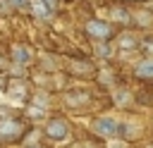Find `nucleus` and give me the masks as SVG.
<instances>
[{
	"mask_svg": "<svg viewBox=\"0 0 153 148\" xmlns=\"http://www.w3.org/2000/svg\"><path fill=\"white\" fill-rule=\"evenodd\" d=\"M136 131H139V127H134V124H120V129H117V134H124L127 138L134 136Z\"/></svg>",
	"mask_w": 153,
	"mask_h": 148,
	"instance_id": "nucleus-11",
	"label": "nucleus"
},
{
	"mask_svg": "<svg viewBox=\"0 0 153 148\" xmlns=\"http://www.w3.org/2000/svg\"><path fill=\"white\" fill-rule=\"evenodd\" d=\"M31 148H38V146H31Z\"/></svg>",
	"mask_w": 153,
	"mask_h": 148,
	"instance_id": "nucleus-21",
	"label": "nucleus"
},
{
	"mask_svg": "<svg viewBox=\"0 0 153 148\" xmlns=\"http://www.w3.org/2000/svg\"><path fill=\"white\" fill-rule=\"evenodd\" d=\"M110 148H127V143H122V141H112Z\"/></svg>",
	"mask_w": 153,
	"mask_h": 148,
	"instance_id": "nucleus-16",
	"label": "nucleus"
},
{
	"mask_svg": "<svg viewBox=\"0 0 153 148\" xmlns=\"http://www.w3.org/2000/svg\"><path fill=\"white\" fill-rule=\"evenodd\" d=\"M45 134H48L53 141H65V138L69 136V127H67V122H62V119H50L48 127H45Z\"/></svg>",
	"mask_w": 153,
	"mask_h": 148,
	"instance_id": "nucleus-3",
	"label": "nucleus"
},
{
	"mask_svg": "<svg viewBox=\"0 0 153 148\" xmlns=\"http://www.w3.org/2000/svg\"><path fill=\"white\" fill-rule=\"evenodd\" d=\"M120 48L122 50H136L139 48V38L134 33H122L120 36Z\"/></svg>",
	"mask_w": 153,
	"mask_h": 148,
	"instance_id": "nucleus-7",
	"label": "nucleus"
},
{
	"mask_svg": "<svg viewBox=\"0 0 153 148\" xmlns=\"http://www.w3.org/2000/svg\"><path fill=\"white\" fill-rule=\"evenodd\" d=\"M148 148H153V146H148Z\"/></svg>",
	"mask_w": 153,
	"mask_h": 148,
	"instance_id": "nucleus-22",
	"label": "nucleus"
},
{
	"mask_svg": "<svg viewBox=\"0 0 153 148\" xmlns=\"http://www.w3.org/2000/svg\"><path fill=\"white\" fill-rule=\"evenodd\" d=\"M110 14H112V19H117V21H124V24L131 19V14H129L124 7H112V12H110Z\"/></svg>",
	"mask_w": 153,
	"mask_h": 148,
	"instance_id": "nucleus-9",
	"label": "nucleus"
},
{
	"mask_svg": "<svg viewBox=\"0 0 153 148\" xmlns=\"http://www.w3.org/2000/svg\"><path fill=\"white\" fill-rule=\"evenodd\" d=\"M86 100H88L86 93H69V95H67V103H69V105H81V103H86Z\"/></svg>",
	"mask_w": 153,
	"mask_h": 148,
	"instance_id": "nucleus-10",
	"label": "nucleus"
},
{
	"mask_svg": "<svg viewBox=\"0 0 153 148\" xmlns=\"http://www.w3.org/2000/svg\"><path fill=\"white\" fill-rule=\"evenodd\" d=\"M117 129H120V122H117L115 117H98V119L93 122V131H96L98 136H105V138L117 136Z\"/></svg>",
	"mask_w": 153,
	"mask_h": 148,
	"instance_id": "nucleus-1",
	"label": "nucleus"
},
{
	"mask_svg": "<svg viewBox=\"0 0 153 148\" xmlns=\"http://www.w3.org/2000/svg\"><path fill=\"white\" fill-rule=\"evenodd\" d=\"M143 48H146V50L153 55V38H146V41H143Z\"/></svg>",
	"mask_w": 153,
	"mask_h": 148,
	"instance_id": "nucleus-15",
	"label": "nucleus"
},
{
	"mask_svg": "<svg viewBox=\"0 0 153 148\" xmlns=\"http://www.w3.org/2000/svg\"><path fill=\"white\" fill-rule=\"evenodd\" d=\"M134 19H139V24H141V26H151V21H153V17H151L148 12H136V14H134Z\"/></svg>",
	"mask_w": 153,
	"mask_h": 148,
	"instance_id": "nucleus-12",
	"label": "nucleus"
},
{
	"mask_svg": "<svg viewBox=\"0 0 153 148\" xmlns=\"http://www.w3.org/2000/svg\"><path fill=\"white\" fill-rule=\"evenodd\" d=\"M31 115H33V119H38V117L43 115V110H36V107H31Z\"/></svg>",
	"mask_w": 153,
	"mask_h": 148,
	"instance_id": "nucleus-18",
	"label": "nucleus"
},
{
	"mask_svg": "<svg viewBox=\"0 0 153 148\" xmlns=\"http://www.w3.org/2000/svg\"><path fill=\"white\" fill-rule=\"evenodd\" d=\"M29 5H31V12L38 19H48L55 12V0H31Z\"/></svg>",
	"mask_w": 153,
	"mask_h": 148,
	"instance_id": "nucleus-4",
	"label": "nucleus"
},
{
	"mask_svg": "<svg viewBox=\"0 0 153 148\" xmlns=\"http://www.w3.org/2000/svg\"><path fill=\"white\" fill-rule=\"evenodd\" d=\"M29 50L26 48H22V45H14L12 48V57H14V62H19V64H24V62H29Z\"/></svg>",
	"mask_w": 153,
	"mask_h": 148,
	"instance_id": "nucleus-8",
	"label": "nucleus"
},
{
	"mask_svg": "<svg viewBox=\"0 0 153 148\" xmlns=\"http://www.w3.org/2000/svg\"><path fill=\"white\" fill-rule=\"evenodd\" d=\"M14 7H26V0H10Z\"/></svg>",
	"mask_w": 153,
	"mask_h": 148,
	"instance_id": "nucleus-17",
	"label": "nucleus"
},
{
	"mask_svg": "<svg viewBox=\"0 0 153 148\" xmlns=\"http://www.w3.org/2000/svg\"><path fill=\"white\" fill-rule=\"evenodd\" d=\"M10 95L24 98V86H22V84H12V86H10Z\"/></svg>",
	"mask_w": 153,
	"mask_h": 148,
	"instance_id": "nucleus-13",
	"label": "nucleus"
},
{
	"mask_svg": "<svg viewBox=\"0 0 153 148\" xmlns=\"http://www.w3.org/2000/svg\"><path fill=\"white\" fill-rule=\"evenodd\" d=\"M0 84H2V76H0Z\"/></svg>",
	"mask_w": 153,
	"mask_h": 148,
	"instance_id": "nucleus-20",
	"label": "nucleus"
},
{
	"mask_svg": "<svg viewBox=\"0 0 153 148\" xmlns=\"http://www.w3.org/2000/svg\"><path fill=\"white\" fill-rule=\"evenodd\" d=\"M108 53H110V50H108L105 45H98V55H108Z\"/></svg>",
	"mask_w": 153,
	"mask_h": 148,
	"instance_id": "nucleus-19",
	"label": "nucleus"
},
{
	"mask_svg": "<svg viewBox=\"0 0 153 148\" xmlns=\"http://www.w3.org/2000/svg\"><path fill=\"white\" fill-rule=\"evenodd\" d=\"M19 134H22V124L19 122H14V119L0 122V136L2 138H17Z\"/></svg>",
	"mask_w": 153,
	"mask_h": 148,
	"instance_id": "nucleus-5",
	"label": "nucleus"
},
{
	"mask_svg": "<svg viewBox=\"0 0 153 148\" xmlns=\"http://www.w3.org/2000/svg\"><path fill=\"white\" fill-rule=\"evenodd\" d=\"M86 33H88V36H93L96 41H105V38H110L112 29H110V24H108V21H100V19H91V21L86 24Z\"/></svg>",
	"mask_w": 153,
	"mask_h": 148,
	"instance_id": "nucleus-2",
	"label": "nucleus"
},
{
	"mask_svg": "<svg viewBox=\"0 0 153 148\" xmlns=\"http://www.w3.org/2000/svg\"><path fill=\"white\" fill-rule=\"evenodd\" d=\"M117 103H120V105H127V103H129V93H127V91H120V93H117Z\"/></svg>",
	"mask_w": 153,
	"mask_h": 148,
	"instance_id": "nucleus-14",
	"label": "nucleus"
},
{
	"mask_svg": "<svg viewBox=\"0 0 153 148\" xmlns=\"http://www.w3.org/2000/svg\"><path fill=\"white\" fill-rule=\"evenodd\" d=\"M134 74H136L139 79H153V57L141 60V62L134 67Z\"/></svg>",
	"mask_w": 153,
	"mask_h": 148,
	"instance_id": "nucleus-6",
	"label": "nucleus"
}]
</instances>
